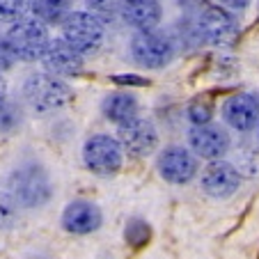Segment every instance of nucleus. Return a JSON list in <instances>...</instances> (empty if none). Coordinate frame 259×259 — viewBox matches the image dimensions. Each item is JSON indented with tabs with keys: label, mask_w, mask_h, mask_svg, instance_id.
I'll use <instances>...</instances> for the list:
<instances>
[{
	"label": "nucleus",
	"mask_w": 259,
	"mask_h": 259,
	"mask_svg": "<svg viewBox=\"0 0 259 259\" xmlns=\"http://www.w3.org/2000/svg\"><path fill=\"white\" fill-rule=\"evenodd\" d=\"M197 32L213 46H232L239 39V21L223 5H206L197 16Z\"/></svg>",
	"instance_id": "39448f33"
},
{
	"label": "nucleus",
	"mask_w": 259,
	"mask_h": 259,
	"mask_svg": "<svg viewBox=\"0 0 259 259\" xmlns=\"http://www.w3.org/2000/svg\"><path fill=\"white\" fill-rule=\"evenodd\" d=\"M188 145H191V149L197 156L209 158V161H218L230 149V136H227L225 128L215 126V124H202V126L191 128Z\"/></svg>",
	"instance_id": "1a4fd4ad"
},
{
	"label": "nucleus",
	"mask_w": 259,
	"mask_h": 259,
	"mask_svg": "<svg viewBox=\"0 0 259 259\" xmlns=\"http://www.w3.org/2000/svg\"><path fill=\"white\" fill-rule=\"evenodd\" d=\"M119 14L128 28L138 32H154L161 23V0H119Z\"/></svg>",
	"instance_id": "f8f14e48"
},
{
	"label": "nucleus",
	"mask_w": 259,
	"mask_h": 259,
	"mask_svg": "<svg viewBox=\"0 0 259 259\" xmlns=\"http://www.w3.org/2000/svg\"><path fill=\"white\" fill-rule=\"evenodd\" d=\"M131 55L140 67L161 69L175 58V41L163 32H136L131 39Z\"/></svg>",
	"instance_id": "423d86ee"
},
{
	"label": "nucleus",
	"mask_w": 259,
	"mask_h": 259,
	"mask_svg": "<svg viewBox=\"0 0 259 259\" xmlns=\"http://www.w3.org/2000/svg\"><path fill=\"white\" fill-rule=\"evenodd\" d=\"M126 241L131 245H136V248H140L142 243L149 241V225L140 218H133L126 225Z\"/></svg>",
	"instance_id": "4be33fe9"
},
{
	"label": "nucleus",
	"mask_w": 259,
	"mask_h": 259,
	"mask_svg": "<svg viewBox=\"0 0 259 259\" xmlns=\"http://www.w3.org/2000/svg\"><path fill=\"white\" fill-rule=\"evenodd\" d=\"M21 124V108L10 99H0V133H10Z\"/></svg>",
	"instance_id": "6ab92c4d"
},
{
	"label": "nucleus",
	"mask_w": 259,
	"mask_h": 259,
	"mask_svg": "<svg viewBox=\"0 0 259 259\" xmlns=\"http://www.w3.org/2000/svg\"><path fill=\"white\" fill-rule=\"evenodd\" d=\"M19 220V204L10 193L0 191V230H10Z\"/></svg>",
	"instance_id": "aec40b11"
},
{
	"label": "nucleus",
	"mask_w": 259,
	"mask_h": 259,
	"mask_svg": "<svg viewBox=\"0 0 259 259\" xmlns=\"http://www.w3.org/2000/svg\"><path fill=\"white\" fill-rule=\"evenodd\" d=\"M23 97L37 113H55L73 99L71 88L53 73H30L23 85Z\"/></svg>",
	"instance_id": "f257e3e1"
},
{
	"label": "nucleus",
	"mask_w": 259,
	"mask_h": 259,
	"mask_svg": "<svg viewBox=\"0 0 259 259\" xmlns=\"http://www.w3.org/2000/svg\"><path fill=\"white\" fill-rule=\"evenodd\" d=\"M62 225L71 234H90V232L99 230V225H101V211L92 202H71L62 213Z\"/></svg>",
	"instance_id": "2eb2a0df"
},
{
	"label": "nucleus",
	"mask_w": 259,
	"mask_h": 259,
	"mask_svg": "<svg viewBox=\"0 0 259 259\" xmlns=\"http://www.w3.org/2000/svg\"><path fill=\"white\" fill-rule=\"evenodd\" d=\"M106 28L88 12H71L62 23V39L78 55L97 53L103 44Z\"/></svg>",
	"instance_id": "20e7f679"
},
{
	"label": "nucleus",
	"mask_w": 259,
	"mask_h": 259,
	"mask_svg": "<svg viewBox=\"0 0 259 259\" xmlns=\"http://www.w3.org/2000/svg\"><path fill=\"white\" fill-rule=\"evenodd\" d=\"M223 117L236 131H252L259 122V101L252 94H234L223 103Z\"/></svg>",
	"instance_id": "ddd939ff"
},
{
	"label": "nucleus",
	"mask_w": 259,
	"mask_h": 259,
	"mask_svg": "<svg viewBox=\"0 0 259 259\" xmlns=\"http://www.w3.org/2000/svg\"><path fill=\"white\" fill-rule=\"evenodd\" d=\"M14 62H16V58H14V53H12L10 44H7V37L0 34V71L14 67Z\"/></svg>",
	"instance_id": "b1692460"
},
{
	"label": "nucleus",
	"mask_w": 259,
	"mask_h": 259,
	"mask_svg": "<svg viewBox=\"0 0 259 259\" xmlns=\"http://www.w3.org/2000/svg\"><path fill=\"white\" fill-rule=\"evenodd\" d=\"M101 108H103V115L115 124H126V122H131V119H136V115H138L136 97L126 94V92L108 94V97L103 99Z\"/></svg>",
	"instance_id": "dca6fc26"
},
{
	"label": "nucleus",
	"mask_w": 259,
	"mask_h": 259,
	"mask_svg": "<svg viewBox=\"0 0 259 259\" xmlns=\"http://www.w3.org/2000/svg\"><path fill=\"white\" fill-rule=\"evenodd\" d=\"M88 14H92L101 23H113L119 14V0H85Z\"/></svg>",
	"instance_id": "a211bd4d"
},
{
	"label": "nucleus",
	"mask_w": 259,
	"mask_h": 259,
	"mask_svg": "<svg viewBox=\"0 0 259 259\" xmlns=\"http://www.w3.org/2000/svg\"><path fill=\"white\" fill-rule=\"evenodd\" d=\"M44 67L53 76H78L83 71V55H78L64 39H51L44 53Z\"/></svg>",
	"instance_id": "4468645a"
},
{
	"label": "nucleus",
	"mask_w": 259,
	"mask_h": 259,
	"mask_svg": "<svg viewBox=\"0 0 259 259\" xmlns=\"http://www.w3.org/2000/svg\"><path fill=\"white\" fill-rule=\"evenodd\" d=\"M119 145L133 156H147L152 154L158 145V133L149 119H131L126 124H119Z\"/></svg>",
	"instance_id": "6e6552de"
},
{
	"label": "nucleus",
	"mask_w": 259,
	"mask_h": 259,
	"mask_svg": "<svg viewBox=\"0 0 259 259\" xmlns=\"http://www.w3.org/2000/svg\"><path fill=\"white\" fill-rule=\"evenodd\" d=\"M117 83H133V85H147V80L138 78V76H117Z\"/></svg>",
	"instance_id": "a878e982"
},
{
	"label": "nucleus",
	"mask_w": 259,
	"mask_h": 259,
	"mask_svg": "<svg viewBox=\"0 0 259 259\" xmlns=\"http://www.w3.org/2000/svg\"><path fill=\"white\" fill-rule=\"evenodd\" d=\"M223 5H225V10H245V7L250 5V0H220Z\"/></svg>",
	"instance_id": "393cba45"
},
{
	"label": "nucleus",
	"mask_w": 259,
	"mask_h": 259,
	"mask_svg": "<svg viewBox=\"0 0 259 259\" xmlns=\"http://www.w3.org/2000/svg\"><path fill=\"white\" fill-rule=\"evenodd\" d=\"M30 0H0V21L3 23H16L23 19Z\"/></svg>",
	"instance_id": "412c9836"
},
{
	"label": "nucleus",
	"mask_w": 259,
	"mask_h": 259,
	"mask_svg": "<svg viewBox=\"0 0 259 259\" xmlns=\"http://www.w3.org/2000/svg\"><path fill=\"white\" fill-rule=\"evenodd\" d=\"M7 44H10L12 53L16 60H25V62H37L44 58L46 49L51 44V34L41 21L34 16H23L10 28L5 34Z\"/></svg>",
	"instance_id": "7ed1b4c3"
},
{
	"label": "nucleus",
	"mask_w": 259,
	"mask_h": 259,
	"mask_svg": "<svg viewBox=\"0 0 259 259\" xmlns=\"http://www.w3.org/2000/svg\"><path fill=\"white\" fill-rule=\"evenodd\" d=\"M211 115H213V108H211L209 101H202V99H197V101H193L191 106H188V119H191L195 126L209 124Z\"/></svg>",
	"instance_id": "5701e85b"
},
{
	"label": "nucleus",
	"mask_w": 259,
	"mask_h": 259,
	"mask_svg": "<svg viewBox=\"0 0 259 259\" xmlns=\"http://www.w3.org/2000/svg\"><path fill=\"white\" fill-rule=\"evenodd\" d=\"M239 186H241V175L232 163L213 161L202 172V188L211 197L225 200V197L234 195L239 191Z\"/></svg>",
	"instance_id": "9d476101"
},
{
	"label": "nucleus",
	"mask_w": 259,
	"mask_h": 259,
	"mask_svg": "<svg viewBox=\"0 0 259 259\" xmlns=\"http://www.w3.org/2000/svg\"><path fill=\"white\" fill-rule=\"evenodd\" d=\"M85 165L101 177H110L122 167V145L110 136H92L83 147Z\"/></svg>",
	"instance_id": "0eeeda50"
},
{
	"label": "nucleus",
	"mask_w": 259,
	"mask_h": 259,
	"mask_svg": "<svg viewBox=\"0 0 259 259\" xmlns=\"http://www.w3.org/2000/svg\"><path fill=\"white\" fill-rule=\"evenodd\" d=\"M158 172L170 184H188L197 172V161L184 147H167L158 156Z\"/></svg>",
	"instance_id": "9b49d317"
},
{
	"label": "nucleus",
	"mask_w": 259,
	"mask_h": 259,
	"mask_svg": "<svg viewBox=\"0 0 259 259\" xmlns=\"http://www.w3.org/2000/svg\"><path fill=\"white\" fill-rule=\"evenodd\" d=\"M51 179L46 170L37 163H25L16 167L10 177V195L16 200V204L34 209L51 200Z\"/></svg>",
	"instance_id": "f03ea898"
},
{
	"label": "nucleus",
	"mask_w": 259,
	"mask_h": 259,
	"mask_svg": "<svg viewBox=\"0 0 259 259\" xmlns=\"http://www.w3.org/2000/svg\"><path fill=\"white\" fill-rule=\"evenodd\" d=\"M0 99H5V80L0 78Z\"/></svg>",
	"instance_id": "bb28decb"
},
{
	"label": "nucleus",
	"mask_w": 259,
	"mask_h": 259,
	"mask_svg": "<svg viewBox=\"0 0 259 259\" xmlns=\"http://www.w3.org/2000/svg\"><path fill=\"white\" fill-rule=\"evenodd\" d=\"M32 14L44 25H62L71 14V0H32Z\"/></svg>",
	"instance_id": "f3484780"
}]
</instances>
